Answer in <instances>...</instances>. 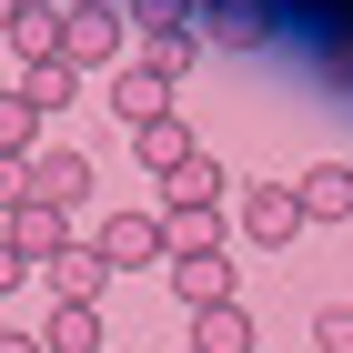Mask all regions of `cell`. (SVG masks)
Instances as JSON below:
<instances>
[{
    "label": "cell",
    "instance_id": "cell-1",
    "mask_svg": "<svg viewBox=\"0 0 353 353\" xmlns=\"http://www.w3.org/2000/svg\"><path fill=\"white\" fill-rule=\"evenodd\" d=\"M91 252H101V272L162 263V212H111V222H91Z\"/></svg>",
    "mask_w": 353,
    "mask_h": 353
},
{
    "label": "cell",
    "instance_id": "cell-2",
    "mask_svg": "<svg viewBox=\"0 0 353 353\" xmlns=\"http://www.w3.org/2000/svg\"><path fill=\"white\" fill-rule=\"evenodd\" d=\"M121 51V0H71L61 10V61L81 71V61H111Z\"/></svg>",
    "mask_w": 353,
    "mask_h": 353
},
{
    "label": "cell",
    "instance_id": "cell-3",
    "mask_svg": "<svg viewBox=\"0 0 353 353\" xmlns=\"http://www.w3.org/2000/svg\"><path fill=\"white\" fill-rule=\"evenodd\" d=\"M111 111H121L132 132H152V121L172 111V71H152V61H121V71H111Z\"/></svg>",
    "mask_w": 353,
    "mask_h": 353
},
{
    "label": "cell",
    "instance_id": "cell-4",
    "mask_svg": "<svg viewBox=\"0 0 353 353\" xmlns=\"http://www.w3.org/2000/svg\"><path fill=\"white\" fill-rule=\"evenodd\" d=\"M30 202L81 212V202H91V162H81V152H61V141H51V152H30Z\"/></svg>",
    "mask_w": 353,
    "mask_h": 353
},
{
    "label": "cell",
    "instance_id": "cell-5",
    "mask_svg": "<svg viewBox=\"0 0 353 353\" xmlns=\"http://www.w3.org/2000/svg\"><path fill=\"white\" fill-rule=\"evenodd\" d=\"M0 232L21 243V263H30V272L51 263V252H71V212H51V202H21V212L0 222Z\"/></svg>",
    "mask_w": 353,
    "mask_h": 353
},
{
    "label": "cell",
    "instance_id": "cell-6",
    "mask_svg": "<svg viewBox=\"0 0 353 353\" xmlns=\"http://www.w3.org/2000/svg\"><path fill=\"white\" fill-rule=\"evenodd\" d=\"M243 232H252V243H293V232H303L293 182H252V192H243Z\"/></svg>",
    "mask_w": 353,
    "mask_h": 353
},
{
    "label": "cell",
    "instance_id": "cell-7",
    "mask_svg": "<svg viewBox=\"0 0 353 353\" xmlns=\"http://www.w3.org/2000/svg\"><path fill=\"white\" fill-rule=\"evenodd\" d=\"M162 212H222V162L212 152H192V162L162 172Z\"/></svg>",
    "mask_w": 353,
    "mask_h": 353
},
{
    "label": "cell",
    "instance_id": "cell-8",
    "mask_svg": "<svg viewBox=\"0 0 353 353\" xmlns=\"http://www.w3.org/2000/svg\"><path fill=\"white\" fill-rule=\"evenodd\" d=\"M172 303H192V313L202 303H232V252H182L172 263Z\"/></svg>",
    "mask_w": 353,
    "mask_h": 353
},
{
    "label": "cell",
    "instance_id": "cell-9",
    "mask_svg": "<svg viewBox=\"0 0 353 353\" xmlns=\"http://www.w3.org/2000/svg\"><path fill=\"white\" fill-rule=\"evenodd\" d=\"M293 202H303V222H343L353 212V162H313L293 182Z\"/></svg>",
    "mask_w": 353,
    "mask_h": 353
},
{
    "label": "cell",
    "instance_id": "cell-10",
    "mask_svg": "<svg viewBox=\"0 0 353 353\" xmlns=\"http://www.w3.org/2000/svg\"><path fill=\"white\" fill-rule=\"evenodd\" d=\"M192 353H252V313L243 303H202L192 313Z\"/></svg>",
    "mask_w": 353,
    "mask_h": 353
},
{
    "label": "cell",
    "instance_id": "cell-11",
    "mask_svg": "<svg viewBox=\"0 0 353 353\" xmlns=\"http://www.w3.org/2000/svg\"><path fill=\"white\" fill-rule=\"evenodd\" d=\"M41 353H101V303H51Z\"/></svg>",
    "mask_w": 353,
    "mask_h": 353
},
{
    "label": "cell",
    "instance_id": "cell-12",
    "mask_svg": "<svg viewBox=\"0 0 353 353\" xmlns=\"http://www.w3.org/2000/svg\"><path fill=\"white\" fill-rule=\"evenodd\" d=\"M41 272H51V293H61V303H101V283H111V272H101V252H91V243L51 252V263H41Z\"/></svg>",
    "mask_w": 353,
    "mask_h": 353
},
{
    "label": "cell",
    "instance_id": "cell-13",
    "mask_svg": "<svg viewBox=\"0 0 353 353\" xmlns=\"http://www.w3.org/2000/svg\"><path fill=\"white\" fill-rule=\"evenodd\" d=\"M71 91H81V71H71V61H21V101H30V111H61Z\"/></svg>",
    "mask_w": 353,
    "mask_h": 353
},
{
    "label": "cell",
    "instance_id": "cell-14",
    "mask_svg": "<svg viewBox=\"0 0 353 353\" xmlns=\"http://www.w3.org/2000/svg\"><path fill=\"white\" fill-rule=\"evenodd\" d=\"M10 51H21V61H61V10H51V0H30L21 21H10Z\"/></svg>",
    "mask_w": 353,
    "mask_h": 353
},
{
    "label": "cell",
    "instance_id": "cell-15",
    "mask_svg": "<svg viewBox=\"0 0 353 353\" xmlns=\"http://www.w3.org/2000/svg\"><path fill=\"white\" fill-rule=\"evenodd\" d=\"M30 152H41V111L21 91H0V162H30Z\"/></svg>",
    "mask_w": 353,
    "mask_h": 353
},
{
    "label": "cell",
    "instance_id": "cell-16",
    "mask_svg": "<svg viewBox=\"0 0 353 353\" xmlns=\"http://www.w3.org/2000/svg\"><path fill=\"white\" fill-rule=\"evenodd\" d=\"M132 152H141V162H152V172H172V162H192V152H202V141H192L182 121H172V111H162V121H152V132H132Z\"/></svg>",
    "mask_w": 353,
    "mask_h": 353
},
{
    "label": "cell",
    "instance_id": "cell-17",
    "mask_svg": "<svg viewBox=\"0 0 353 353\" xmlns=\"http://www.w3.org/2000/svg\"><path fill=\"white\" fill-rule=\"evenodd\" d=\"M192 61H202V30H162V41H152V71H172V81H182Z\"/></svg>",
    "mask_w": 353,
    "mask_h": 353
},
{
    "label": "cell",
    "instance_id": "cell-18",
    "mask_svg": "<svg viewBox=\"0 0 353 353\" xmlns=\"http://www.w3.org/2000/svg\"><path fill=\"white\" fill-rule=\"evenodd\" d=\"M313 353H353V303H323L313 313Z\"/></svg>",
    "mask_w": 353,
    "mask_h": 353
},
{
    "label": "cell",
    "instance_id": "cell-19",
    "mask_svg": "<svg viewBox=\"0 0 353 353\" xmlns=\"http://www.w3.org/2000/svg\"><path fill=\"white\" fill-rule=\"evenodd\" d=\"M132 21L162 41V30H192V0H132Z\"/></svg>",
    "mask_w": 353,
    "mask_h": 353
},
{
    "label": "cell",
    "instance_id": "cell-20",
    "mask_svg": "<svg viewBox=\"0 0 353 353\" xmlns=\"http://www.w3.org/2000/svg\"><path fill=\"white\" fill-rule=\"evenodd\" d=\"M21 283H30V263H21V243H10V232H0V303L21 293Z\"/></svg>",
    "mask_w": 353,
    "mask_h": 353
},
{
    "label": "cell",
    "instance_id": "cell-21",
    "mask_svg": "<svg viewBox=\"0 0 353 353\" xmlns=\"http://www.w3.org/2000/svg\"><path fill=\"white\" fill-rule=\"evenodd\" d=\"M30 202V162H0V212H21Z\"/></svg>",
    "mask_w": 353,
    "mask_h": 353
},
{
    "label": "cell",
    "instance_id": "cell-22",
    "mask_svg": "<svg viewBox=\"0 0 353 353\" xmlns=\"http://www.w3.org/2000/svg\"><path fill=\"white\" fill-rule=\"evenodd\" d=\"M0 353H41V333H21V323H10V333H0Z\"/></svg>",
    "mask_w": 353,
    "mask_h": 353
},
{
    "label": "cell",
    "instance_id": "cell-23",
    "mask_svg": "<svg viewBox=\"0 0 353 353\" xmlns=\"http://www.w3.org/2000/svg\"><path fill=\"white\" fill-rule=\"evenodd\" d=\"M21 10H30V0H0V30H10V21H21Z\"/></svg>",
    "mask_w": 353,
    "mask_h": 353
}]
</instances>
